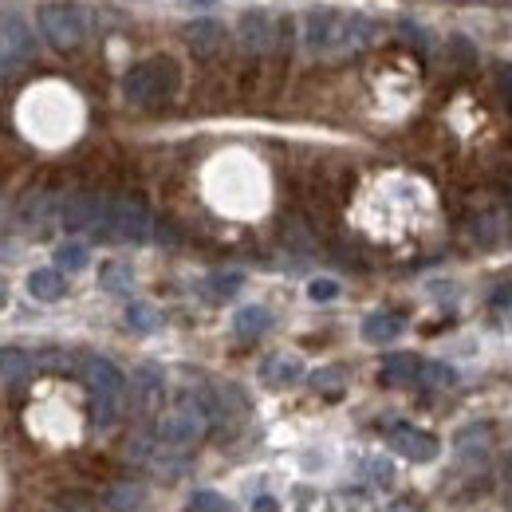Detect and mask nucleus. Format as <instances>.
I'll use <instances>...</instances> for the list:
<instances>
[{
  "label": "nucleus",
  "instance_id": "f257e3e1",
  "mask_svg": "<svg viewBox=\"0 0 512 512\" xmlns=\"http://www.w3.org/2000/svg\"><path fill=\"white\" fill-rule=\"evenodd\" d=\"M375 40V20L351 8H312L304 16V48L312 56L347 60Z\"/></svg>",
  "mask_w": 512,
  "mask_h": 512
},
{
  "label": "nucleus",
  "instance_id": "f03ea898",
  "mask_svg": "<svg viewBox=\"0 0 512 512\" xmlns=\"http://www.w3.org/2000/svg\"><path fill=\"white\" fill-rule=\"evenodd\" d=\"M83 379L91 386V422H95V430H111L119 422L123 398H127L123 371L103 355H87L83 359Z\"/></svg>",
  "mask_w": 512,
  "mask_h": 512
},
{
  "label": "nucleus",
  "instance_id": "7ed1b4c3",
  "mask_svg": "<svg viewBox=\"0 0 512 512\" xmlns=\"http://www.w3.org/2000/svg\"><path fill=\"white\" fill-rule=\"evenodd\" d=\"M178 87H182V67L170 56H150L123 75V95L138 107H158V103L174 99Z\"/></svg>",
  "mask_w": 512,
  "mask_h": 512
},
{
  "label": "nucleus",
  "instance_id": "20e7f679",
  "mask_svg": "<svg viewBox=\"0 0 512 512\" xmlns=\"http://www.w3.org/2000/svg\"><path fill=\"white\" fill-rule=\"evenodd\" d=\"M36 24H40L44 40H48L52 48H60V52H71V48H79V44L87 40V12H83L79 4H71V0H52V4H44V8L36 12Z\"/></svg>",
  "mask_w": 512,
  "mask_h": 512
},
{
  "label": "nucleus",
  "instance_id": "39448f33",
  "mask_svg": "<svg viewBox=\"0 0 512 512\" xmlns=\"http://www.w3.org/2000/svg\"><path fill=\"white\" fill-rule=\"evenodd\" d=\"M205 410H201V402H178L174 410H166L162 418H158V426H154V434H158V442L162 449H174V453H186L201 442V434H205Z\"/></svg>",
  "mask_w": 512,
  "mask_h": 512
},
{
  "label": "nucleus",
  "instance_id": "423d86ee",
  "mask_svg": "<svg viewBox=\"0 0 512 512\" xmlns=\"http://www.w3.org/2000/svg\"><path fill=\"white\" fill-rule=\"evenodd\" d=\"M150 229H154V217L142 201L134 197H107V217H103V237H115V241H127V245H142L150 241Z\"/></svg>",
  "mask_w": 512,
  "mask_h": 512
},
{
  "label": "nucleus",
  "instance_id": "0eeeda50",
  "mask_svg": "<svg viewBox=\"0 0 512 512\" xmlns=\"http://www.w3.org/2000/svg\"><path fill=\"white\" fill-rule=\"evenodd\" d=\"M237 36L245 44V52H272L276 40H280V28H276V16L268 8H245L241 20H237Z\"/></svg>",
  "mask_w": 512,
  "mask_h": 512
},
{
  "label": "nucleus",
  "instance_id": "6e6552de",
  "mask_svg": "<svg viewBox=\"0 0 512 512\" xmlns=\"http://www.w3.org/2000/svg\"><path fill=\"white\" fill-rule=\"evenodd\" d=\"M386 442H390L394 453H402L406 461H434L442 453V442L430 430H418V426H406V422L390 426L386 430Z\"/></svg>",
  "mask_w": 512,
  "mask_h": 512
},
{
  "label": "nucleus",
  "instance_id": "1a4fd4ad",
  "mask_svg": "<svg viewBox=\"0 0 512 512\" xmlns=\"http://www.w3.org/2000/svg\"><path fill=\"white\" fill-rule=\"evenodd\" d=\"M32 52H36V40H32L28 24L20 16H4L0 20V71L28 64Z\"/></svg>",
  "mask_w": 512,
  "mask_h": 512
},
{
  "label": "nucleus",
  "instance_id": "9d476101",
  "mask_svg": "<svg viewBox=\"0 0 512 512\" xmlns=\"http://www.w3.org/2000/svg\"><path fill=\"white\" fill-rule=\"evenodd\" d=\"M103 217H107V197L95 193H75L64 205V225L71 233H103Z\"/></svg>",
  "mask_w": 512,
  "mask_h": 512
},
{
  "label": "nucleus",
  "instance_id": "9b49d317",
  "mask_svg": "<svg viewBox=\"0 0 512 512\" xmlns=\"http://www.w3.org/2000/svg\"><path fill=\"white\" fill-rule=\"evenodd\" d=\"M162 394H166V379L158 367H138L134 375V406L142 418H150L158 406H162Z\"/></svg>",
  "mask_w": 512,
  "mask_h": 512
},
{
  "label": "nucleus",
  "instance_id": "f8f14e48",
  "mask_svg": "<svg viewBox=\"0 0 512 512\" xmlns=\"http://www.w3.org/2000/svg\"><path fill=\"white\" fill-rule=\"evenodd\" d=\"M28 292L40 304H56L67 296V276L60 268H36V272H28Z\"/></svg>",
  "mask_w": 512,
  "mask_h": 512
},
{
  "label": "nucleus",
  "instance_id": "ddd939ff",
  "mask_svg": "<svg viewBox=\"0 0 512 512\" xmlns=\"http://www.w3.org/2000/svg\"><path fill=\"white\" fill-rule=\"evenodd\" d=\"M186 40L197 56H213L221 44H225V28L213 20V16H201V20H190L186 24Z\"/></svg>",
  "mask_w": 512,
  "mask_h": 512
},
{
  "label": "nucleus",
  "instance_id": "4468645a",
  "mask_svg": "<svg viewBox=\"0 0 512 512\" xmlns=\"http://www.w3.org/2000/svg\"><path fill=\"white\" fill-rule=\"evenodd\" d=\"M260 379L264 386H296L304 379V363L296 359V355H272V359H264V367H260Z\"/></svg>",
  "mask_w": 512,
  "mask_h": 512
},
{
  "label": "nucleus",
  "instance_id": "2eb2a0df",
  "mask_svg": "<svg viewBox=\"0 0 512 512\" xmlns=\"http://www.w3.org/2000/svg\"><path fill=\"white\" fill-rule=\"evenodd\" d=\"M422 379V359L402 351V355H390L383 363V383L386 386H418Z\"/></svg>",
  "mask_w": 512,
  "mask_h": 512
},
{
  "label": "nucleus",
  "instance_id": "dca6fc26",
  "mask_svg": "<svg viewBox=\"0 0 512 512\" xmlns=\"http://www.w3.org/2000/svg\"><path fill=\"white\" fill-rule=\"evenodd\" d=\"M406 331V320L398 316V312H371L367 320H363V339L367 343H390V339H398Z\"/></svg>",
  "mask_w": 512,
  "mask_h": 512
},
{
  "label": "nucleus",
  "instance_id": "f3484780",
  "mask_svg": "<svg viewBox=\"0 0 512 512\" xmlns=\"http://www.w3.org/2000/svg\"><path fill=\"white\" fill-rule=\"evenodd\" d=\"M0 371H4V379H8V383H24V379L40 375V355L12 347V351H4V355H0Z\"/></svg>",
  "mask_w": 512,
  "mask_h": 512
},
{
  "label": "nucleus",
  "instance_id": "a211bd4d",
  "mask_svg": "<svg viewBox=\"0 0 512 512\" xmlns=\"http://www.w3.org/2000/svg\"><path fill=\"white\" fill-rule=\"evenodd\" d=\"M268 308H260V304H249V308H241L237 316H233V331L241 335V339H256V335H264L268 331Z\"/></svg>",
  "mask_w": 512,
  "mask_h": 512
},
{
  "label": "nucleus",
  "instance_id": "6ab92c4d",
  "mask_svg": "<svg viewBox=\"0 0 512 512\" xmlns=\"http://www.w3.org/2000/svg\"><path fill=\"white\" fill-rule=\"evenodd\" d=\"M241 284H245L241 272H213V276L205 280V296H209V300H229L233 292H241Z\"/></svg>",
  "mask_w": 512,
  "mask_h": 512
},
{
  "label": "nucleus",
  "instance_id": "aec40b11",
  "mask_svg": "<svg viewBox=\"0 0 512 512\" xmlns=\"http://www.w3.org/2000/svg\"><path fill=\"white\" fill-rule=\"evenodd\" d=\"M48 213H52V193H32V197L20 205V225L36 229L40 221H48Z\"/></svg>",
  "mask_w": 512,
  "mask_h": 512
},
{
  "label": "nucleus",
  "instance_id": "412c9836",
  "mask_svg": "<svg viewBox=\"0 0 512 512\" xmlns=\"http://www.w3.org/2000/svg\"><path fill=\"white\" fill-rule=\"evenodd\" d=\"M142 485H115V489H107V509L115 512H130L142 505Z\"/></svg>",
  "mask_w": 512,
  "mask_h": 512
},
{
  "label": "nucleus",
  "instance_id": "4be33fe9",
  "mask_svg": "<svg viewBox=\"0 0 512 512\" xmlns=\"http://www.w3.org/2000/svg\"><path fill=\"white\" fill-rule=\"evenodd\" d=\"M87 260H91V253H87V245H79V241H67V245L56 249V268H60V272H79V268H87Z\"/></svg>",
  "mask_w": 512,
  "mask_h": 512
},
{
  "label": "nucleus",
  "instance_id": "5701e85b",
  "mask_svg": "<svg viewBox=\"0 0 512 512\" xmlns=\"http://www.w3.org/2000/svg\"><path fill=\"white\" fill-rule=\"evenodd\" d=\"M127 323L134 327V331H158V327H162V316H158L150 304H130Z\"/></svg>",
  "mask_w": 512,
  "mask_h": 512
},
{
  "label": "nucleus",
  "instance_id": "b1692460",
  "mask_svg": "<svg viewBox=\"0 0 512 512\" xmlns=\"http://www.w3.org/2000/svg\"><path fill=\"white\" fill-rule=\"evenodd\" d=\"M485 442H489L485 426H469V430H461L457 449H461V457H477V453H485Z\"/></svg>",
  "mask_w": 512,
  "mask_h": 512
},
{
  "label": "nucleus",
  "instance_id": "393cba45",
  "mask_svg": "<svg viewBox=\"0 0 512 512\" xmlns=\"http://www.w3.org/2000/svg\"><path fill=\"white\" fill-rule=\"evenodd\" d=\"M343 383H347V375H343L339 367H323V371H316V375H312V386H316L320 394H339V390H343Z\"/></svg>",
  "mask_w": 512,
  "mask_h": 512
},
{
  "label": "nucleus",
  "instance_id": "a878e982",
  "mask_svg": "<svg viewBox=\"0 0 512 512\" xmlns=\"http://www.w3.org/2000/svg\"><path fill=\"white\" fill-rule=\"evenodd\" d=\"M422 386H453L457 383V375L449 371L446 363H422Z\"/></svg>",
  "mask_w": 512,
  "mask_h": 512
},
{
  "label": "nucleus",
  "instance_id": "bb28decb",
  "mask_svg": "<svg viewBox=\"0 0 512 512\" xmlns=\"http://www.w3.org/2000/svg\"><path fill=\"white\" fill-rule=\"evenodd\" d=\"M190 512H229V501L221 493H193Z\"/></svg>",
  "mask_w": 512,
  "mask_h": 512
},
{
  "label": "nucleus",
  "instance_id": "cd10ccee",
  "mask_svg": "<svg viewBox=\"0 0 512 512\" xmlns=\"http://www.w3.org/2000/svg\"><path fill=\"white\" fill-rule=\"evenodd\" d=\"M103 288H111V292H127L130 272L123 268V264H107V268H103Z\"/></svg>",
  "mask_w": 512,
  "mask_h": 512
},
{
  "label": "nucleus",
  "instance_id": "c85d7f7f",
  "mask_svg": "<svg viewBox=\"0 0 512 512\" xmlns=\"http://www.w3.org/2000/svg\"><path fill=\"white\" fill-rule=\"evenodd\" d=\"M308 296H312L316 304H327V300H335V296H339V280H327V276L312 280V284H308Z\"/></svg>",
  "mask_w": 512,
  "mask_h": 512
},
{
  "label": "nucleus",
  "instance_id": "c756f323",
  "mask_svg": "<svg viewBox=\"0 0 512 512\" xmlns=\"http://www.w3.org/2000/svg\"><path fill=\"white\" fill-rule=\"evenodd\" d=\"M367 473H371L379 485H390V481H394V469L386 465L383 457H371V461H367Z\"/></svg>",
  "mask_w": 512,
  "mask_h": 512
},
{
  "label": "nucleus",
  "instance_id": "7c9ffc66",
  "mask_svg": "<svg viewBox=\"0 0 512 512\" xmlns=\"http://www.w3.org/2000/svg\"><path fill=\"white\" fill-rule=\"evenodd\" d=\"M253 512H280V505H276L272 497H256V501H253Z\"/></svg>",
  "mask_w": 512,
  "mask_h": 512
},
{
  "label": "nucleus",
  "instance_id": "2f4dec72",
  "mask_svg": "<svg viewBox=\"0 0 512 512\" xmlns=\"http://www.w3.org/2000/svg\"><path fill=\"white\" fill-rule=\"evenodd\" d=\"M505 485H509V493H512V453L505 457Z\"/></svg>",
  "mask_w": 512,
  "mask_h": 512
},
{
  "label": "nucleus",
  "instance_id": "473e14b6",
  "mask_svg": "<svg viewBox=\"0 0 512 512\" xmlns=\"http://www.w3.org/2000/svg\"><path fill=\"white\" fill-rule=\"evenodd\" d=\"M193 4H201V8H209V4H213V0H193Z\"/></svg>",
  "mask_w": 512,
  "mask_h": 512
},
{
  "label": "nucleus",
  "instance_id": "72a5a7b5",
  "mask_svg": "<svg viewBox=\"0 0 512 512\" xmlns=\"http://www.w3.org/2000/svg\"><path fill=\"white\" fill-rule=\"evenodd\" d=\"M0 300H4V284H0Z\"/></svg>",
  "mask_w": 512,
  "mask_h": 512
}]
</instances>
